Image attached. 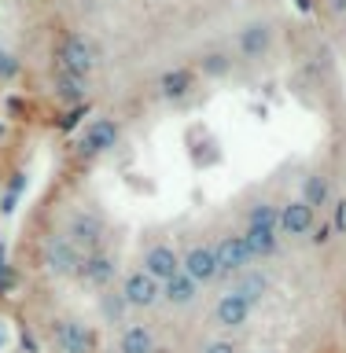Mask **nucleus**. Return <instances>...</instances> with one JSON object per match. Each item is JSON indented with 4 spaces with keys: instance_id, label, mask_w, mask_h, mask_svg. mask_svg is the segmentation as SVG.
Here are the masks:
<instances>
[{
    "instance_id": "obj_5",
    "label": "nucleus",
    "mask_w": 346,
    "mask_h": 353,
    "mask_svg": "<svg viewBox=\"0 0 346 353\" xmlns=\"http://www.w3.org/2000/svg\"><path fill=\"white\" fill-rule=\"evenodd\" d=\"M55 70L88 77L96 70V48L85 33H63L59 44H55Z\"/></svg>"
},
{
    "instance_id": "obj_11",
    "label": "nucleus",
    "mask_w": 346,
    "mask_h": 353,
    "mask_svg": "<svg viewBox=\"0 0 346 353\" xmlns=\"http://www.w3.org/2000/svg\"><path fill=\"white\" fill-rule=\"evenodd\" d=\"M77 280L93 291H110L118 280V258L110 250H93L81 254V265H77Z\"/></svg>"
},
{
    "instance_id": "obj_8",
    "label": "nucleus",
    "mask_w": 346,
    "mask_h": 353,
    "mask_svg": "<svg viewBox=\"0 0 346 353\" xmlns=\"http://www.w3.org/2000/svg\"><path fill=\"white\" fill-rule=\"evenodd\" d=\"M214 254H218V269L221 280H236V276L254 269V254L243 239V232H225L221 239H214Z\"/></svg>"
},
{
    "instance_id": "obj_3",
    "label": "nucleus",
    "mask_w": 346,
    "mask_h": 353,
    "mask_svg": "<svg viewBox=\"0 0 346 353\" xmlns=\"http://www.w3.org/2000/svg\"><path fill=\"white\" fill-rule=\"evenodd\" d=\"M48 342L55 353H96L93 327L77 316H52L48 320Z\"/></svg>"
},
{
    "instance_id": "obj_17",
    "label": "nucleus",
    "mask_w": 346,
    "mask_h": 353,
    "mask_svg": "<svg viewBox=\"0 0 346 353\" xmlns=\"http://www.w3.org/2000/svg\"><path fill=\"white\" fill-rule=\"evenodd\" d=\"M195 85H199L195 70H188V66H173V70H166L159 77V96L170 99V103H181V99H188L195 92Z\"/></svg>"
},
{
    "instance_id": "obj_28",
    "label": "nucleus",
    "mask_w": 346,
    "mask_h": 353,
    "mask_svg": "<svg viewBox=\"0 0 346 353\" xmlns=\"http://www.w3.org/2000/svg\"><path fill=\"white\" fill-rule=\"evenodd\" d=\"M331 239H336V232H331L328 221H320V225L314 228V236H309V243H314V247H328Z\"/></svg>"
},
{
    "instance_id": "obj_31",
    "label": "nucleus",
    "mask_w": 346,
    "mask_h": 353,
    "mask_svg": "<svg viewBox=\"0 0 346 353\" xmlns=\"http://www.w3.org/2000/svg\"><path fill=\"white\" fill-rule=\"evenodd\" d=\"M314 0H295V11H298V15H314Z\"/></svg>"
},
{
    "instance_id": "obj_9",
    "label": "nucleus",
    "mask_w": 346,
    "mask_h": 353,
    "mask_svg": "<svg viewBox=\"0 0 346 353\" xmlns=\"http://www.w3.org/2000/svg\"><path fill=\"white\" fill-rule=\"evenodd\" d=\"M254 309L258 305H251L243 294H236L229 287L225 294H218V302L214 309H210V327H218V331H225V335H232V331H243L254 320Z\"/></svg>"
},
{
    "instance_id": "obj_32",
    "label": "nucleus",
    "mask_w": 346,
    "mask_h": 353,
    "mask_svg": "<svg viewBox=\"0 0 346 353\" xmlns=\"http://www.w3.org/2000/svg\"><path fill=\"white\" fill-rule=\"evenodd\" d=\"M4 132H8V125H4V121H0V140H4Z\"/></svg>"
},
{
    "instance_id": "obj_23",
    "label": "nucleus",
    "mask_w": 346,
    "mask_h": 353,
    "mask_svg": "<svg viewBox=\"0 0 346 353\" xmlns=\"http://www.w3.org/2000/svg\"><path fill=\"white\" fill-rule=\"evenodd\" d=\"M232 70V55L229 52H206L199 59V74L203 77H225Z\"/></svg>"
},
{
    "instance_id": "obj_20",
    "label": "nucleus",
    "mask_w": 346,
    "mask_h": 353,
    "mask_svg": "<svg viewBox=\"0 0 346 353\" xmlns=\"http://www.w3.org/2000/svg\"><path fill=\"white\" fill-rule=\"evenodd\" d=\"M269 287H273V280H269L262 269H251V272H243V276H236V280H232V291L243 294L251 305H262V298L269 294Z\"/></svg>"
},
{
    "instance_id": "obj_26",
    "label": "nucleus",
    "mask_w": 346,
    "mask_h": 353,
    "mask_svg": "<svg viewBox=\"0 0 346 353\" xmlns=\"http://www.w3.org/2000/svg\"><path fill=\"white\" fill-rule=\"evenodd\" d=\"M199 353H243V350H240V342H236V339L214 335V339H206L203 346H199Z\"/></svg>"
},
{
    "instance_id": "obj_25",
    "label": "nucleus",
    "mask_w": 346,
    "mask_h": 353,
    "mask_svg": "<svg viewBox=\"0 0 346 353\" xmlns=\"http://www.w3.org/2000/svg\"><path fill=\"white\" fill-rule=\"evenodd\" d=\"M88 114V103H77V107H66L63 118H59V132H81V118Z\"/></svg>"
},
{
    "instance_id": "obj_22",
    "label": "nucleus",
    "mask_w": 346,
    "mask_h": 353,
    "mask_svg": "<svg viewBox=\"0 0 346 353\" xmlns=\"http://www.w3.org/2000/svg\"><path fill=\"white\" fill-rule=\"evenodd\" d=\"M26 173H22V170H15V173H11V181L4 184V192H0V214H15V206H19V199L22 195H26Z\"/></svg>"
},
{
    "instance_id": "obj_2",
    "label": "nucleus",
    "mask_w": 346,
    "mask_h": 353,
    "mask_svg": "<svg viewBox=\"0 0 346 353\" xmlns=\"http://www.w3.org/2000/svg\"><path fill=\"white\" fill-rule=\"evenodd\" d=\"M118 143H122V125L115 118H93V121L81 125V132H77L74 151H77V159L93 162V159H99V154L115 151Z\"/></svg>"
},
{
    "instance_id": "obj_33",
    "label": "nucleus",
    "mask_w": 346,
    "mask_h": 353,
    "mask_svg": "<svg viewBox=\"0 0 346 353\" xmlns=\"http://www.w3.org/2000/svg\"><path fill=\"white\" fill-rule=\"evenodd\" d=\"M343 331H346V305H343Z\"/></svg>"
},
{
    "instance_id": "obj_18",
    "label": "nucleus",
    "mask_w": 346,
    "mask_h": 353,
    "mask_svg": "<svg viewBox=\"0 0 346 353\" xmlns=\"http://www.w3.org/2000/svg\"><path fill=\"white\" fill-rule=\"evenodd\" d=\"M52 96L59 99L63 107L88 103V77H77V74L55 70V74H52Z\"/></svg>"
},
{
    "instance_id": "obj_14",
    "label": "nucleus",
    "mask_w": 346,
    "mask_h": 353,
    "mask_svg": "<svg viewBox=\"0 0 346 353\" xmlns=\"http://www.w3.org/2000/svg\"><path fill=\"white\" fill-rule=\"evenodd\" d=\"M317 228V210H309L302 199H284L280 203V239H306Z\"/></svg>"
},
{
    "instance_id": "obj_19",
    "label": "nucleus",
    "mask_w": 346,
    "mask_h": 353,
    "mask_svg": "<svg viewBox=\"0 0 346 353\" xmlns=\"http://www.w3.org/2000/svg\"><path fill=\"white\" fill-rule=\"evenodd\" d=\"M302 203L309 206V210H325V206H331L336 203V192H331V176L325 173V170H314L302 181Z\"/></svg>"
},
{
    "instance_id": "obj_27",
    "label": "nucleus",
    "mask_w": 346,
    "mask_h": 353,
    "mask_svg": "<svg viewBox=\"0 0 346 353\" xmlns=\"http://www.w3.org/2000/svg\"><path fill=\"white\" fill-rule=\"evenodd\" d=\"M331 232H336V236H346V195H339L336 203H331Z\"/></svg>"
},
{
    "instance_id": "obj_13",
    "label": "nucleus",
    "mask_w": 346,
    "mask_h": 353,
    "mask_svg": "<svg viewBox=\"0 0 346 353\" xmlns=\"http://www.w3.org/2000/svg\"><path fill=\"white\" fill-rule=\"evenodd\" d=\"M140 269L151 276V280H173L177 272H181V250L173 247V243H148V247L140 250Z\"/></svg>"
},
{
    "instance_id": "obj_21",
    "label": "nucleus",
    "mask_w": 346,
    "mask_h": 353,
    "mask_svg": "<svg viewBox=\"0 0 346 353\" xmlns=\"http://www.w3.org/2000/svg\"><path fill=\"white\" fill-rule=\"evenodd\" d=\"M96 309H99V320L110 324V327H122V324H126V316H129V305H126V298H122L118 287H110V291L99 294Z\"/></svg>"
},
{
    "instance_id": "obj_34",
    "label": "nucleus",
    "mask_w": 346,
    "mask_h": 353,
    "mask_svg": "<svg viewBox=\"0 0 346 353\" xmlns=\"http://www.w3.org/2000/svg\"><path fill=\"white\" fill-rule=\"evenodd\" d=\"M262 353H273V350H262Z\"/></svg>"
},
{
    "instance_id": "obj_29",
    "label": "nucleus",
    "mask_w": 346,
    "mask_h": 353,
    "mask_svg": "<svg viewBox=\"0 0 346 353\" xmlns=\"http://www.w3.org/2000/svg\"><path fill=\"white\" fill-rule=\"evenodd\" d=\"M8 272H11V265H8V243L0 239V280H4Z\"/></svg>"
},
{
    "instance_id": "obj_4",
    "label": "nucleus",
    "mask_w": 346,
    "mask_h": 353,
    "mask_svg": "<svg viewBox=\"0 0 346 353\" xmlns=\"http://www.w3.org/2000/svg\"><path fill=\"white\" fill-rule=\"evenodd\" d=\"M66 239L74 243L81 254H93V250H104L107 243V221L104 214H96V210H74L70 217H66Z\"/></svg>"
},
{
    "instance_id": "obj_12",
    "label": "nucleus",
    "mask_w": 346,
    "mask_h": 353,
    "mask_svg": "<svg viewBox=\"0 0 346 353\" xmlns=\"http://www.w3.org/2000/svg\"><path fill=\"white\" fill-rule=\"evenodd\" d=\"M181 272L192 276L199 287H210L221 280V269H218V254H214V243H192L184 254H181Z\"/></svg>"
},
{
    "instance_id": "obj_7",
    "label": "nucleus",
    "mask_w": 346,
    "mask_h": 353,
    "mask_svg": "<svg viewBox=\"0 0 346 353\" xmlns=\"http://www.w3.org/2000/svg\"><path fill=\"white\" fill-rule=\"evenodd\" d=\"M41 265L48 276H77V265H81V250L74 247L70 239H66V232H52V236H44L41 243Z\"/></svg>"
},
{
    "instance_id": "obj_10",
    "label": "nucleus",
    "mask_w": 346,
    "mask_h": 353,
    "mask_svg": "<svg viewBox=\"0 0 346 353\" xmlns=\"http://www.w3.org/2000/svg\"><path fill=\"white\" fill-rule=\"evenodd\" d=\"M273 44H276V30H273V22H265V19H251L236 30V55L247 63L265 59V55L273 52Z\"/></svg>"
},
{
    "instance_id": "obj_15",
    "label": "nucleus",
    "mask_w": 346,
    "mask_h": 353,
    "mask_svg": "<svg viewBox=\"0 0 346 353\" xmlns=\"http://www.w3.org/2000/svg\"><path fill=\"white\" fill-rule=\"evenodd\" d=\"M159 350V339H155V327L144 324V320H126L118 327V342L115 353H155Z\"/></svg>"
},
{
    "instance_id": "obj_6",
    "label": "nucleus",
    "mask_w": 346,
    "mask_h": 353,
    "mask_svg": "<svg viewBox=\"0 0 346 353\" xmlns=\"http://www.w3.org/2000/svg\"><path fill=\"white\" fill-rule=\"evenodd\" d=\"M118 291H122V298H126L129 313H151L155 305H162V283L151 280V276L144 272L140 265L122 276Z\"/></svg>"
},
{
    "instance_id": "obj_30",
    "label": "nucleus",
    "mask_w": 346,
    "mask_h": 353,
    "mask_svg": "<svg viewBox=\"0 0 346 353\" xmlns=\"http://www.w3.org/2000/svg\"><path fill=\"white\" fill-rule=\"evenodd\" d=\"M328 8H331L336 19H346V0H328Z\"/></svg>"
},
{
    "instance_id": "obj_24",
    "label": "nucleus",
    "mask_w": 346,
    "mask_h": 353,
    "mask_svg": "<svg viewBox=\"0 0 346 353\" xmlns=\"http://www.w3.org/2000/svg\"><path fill=\"white\" fill-rule=\"evenodd\" d=\"M19 74H22V59L11 48L0 44V81H15Z\"/></svg>"
},
{
    "instance_id": "obj_1",
    "label": "nucleus",
    "mask_w": 346,
    "mask_h": 353,
    "mask_svg": "<svg viewBox=\"0 0 346 353\" xmlns=\"http://www.w3.org/2000/svg\"><path fill=\"white\" fill-rule=\"evenodd\" d=\"M243 239L254 254V261H269L280 250V206L258 203L247 210V225H243Z\"/></svg>"
},
{
    "instance_id": "obj_16",
    "label": "nucleus",
    "mask_w": 346,
    "mask_h": 353,
    "mask_svg": "<svg viewBox=\"0 0 346 353\" xmlns=\"http://www.w3.org/2000/svg\"><path fill=\"white\" fill-rule=\"evenodd\" d=\"M199 294H203V287L184 272H177L173 280L162 283V305H170V309H192L199 302Z\"/></svg>"
}]
</instances>
